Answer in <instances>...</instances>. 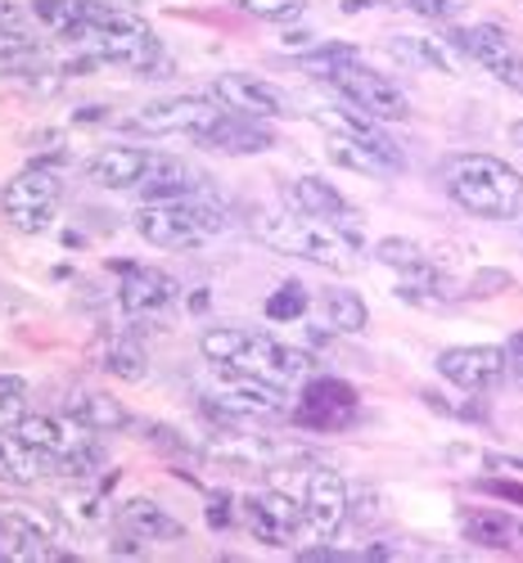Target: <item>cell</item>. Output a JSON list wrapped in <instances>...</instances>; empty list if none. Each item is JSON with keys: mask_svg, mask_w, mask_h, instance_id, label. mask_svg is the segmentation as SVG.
<instances>
[{"mask_svg": "<svg viewBox=\"0 0 523 563\" xmlns=\"http://www.w3.org/2000/svg\"><path fill=\"white\" fill-rule=\"evenodd\" d=\"M199 352L217 369H240V374H258V379H275V384H303L316 369L312 352L290 347L262 330H249V324H213L199 339Z\"/></svg>", "mask_w": 523, "mask_h": 563, "instance_id": "6da1fadb", "label": "cell"}, {"mask_svg": "<svg viewBox=\"0 0 523 563\" xmlns=\"http://www.w3.org/2000/svg\"><path fill=\"white\" fill-rule=\"evenodd\" d=\"M443 190L469 217L514 221L523 208V172L497 154H451L443 163Z\"/></svg>", "mask_w": 523, "mask_h": 563, "instance_id": "7a4b0ae2", "label": "cell"}, {"mask_svg": "<svg viewBox=\"0 0 523 563\" xmlns=\"http://www.w3.org/2000/svg\"><path fill=\"white\" fill-rule=\"evenodd\" d=\"M253 234L280 257H298L325 271H352L357 249L344 240L339 230H329L325 221L298 212V208H266L253 217Z\"/></svg>", "mask_w": 523, "mask_h": 563, "instance_id": "3957f363", "label": "cell"}, {"mask_svg": "<svg viewBox=\"0 0 523 563\" xmlns=\"http://www.w3.org/2000/svg\"><path fill=\"white\" fill-rule=\"evenodd\" d=\"M131 225L150 249L195 253L226 230V208L217 195H195V199H176V203H140Z\"/></svg>", "mask_w": 523, "mask_h": 563, "instance_id": "277c9868", "label": "cell"}, {"mask_svg": "<svg viewBox=\"0 0 523 563\" xmlns=\"http://www.w3.org/2000/svg\"><path fill=\"white\" fill-rule=\"evenodd\" d=\"M271 487L294 492L307 509V532L335 541L348 519H352V487L339 474L335 464H320V460H290L284 468H271Z\"/></svg>", "mask_w": 523, "mask_h": 563, "instance_id": "5b68a950", "label": "cell"}, {"mask_svg": "<svg viewBox=\"0 0 523 563\" xmlns=\"http://www.w3.org/2000/svg\"><path fill=\"white\" fill-rule=\"evenodd\" d=\"M204 410L226 429L244 424V419H284V415H294V393L290 384L258 379V374L217 369L213 393H204Z\"/></svg>", "mask_w": 523, "mask_h": 563, "instance_id": "8992f818", "label": "cell"}, {"mask_svg": "<svg viewBox=\"0 0 523 563\" xmlns=\"http://www.w3.org/2000/svg\"><path fill=\"white\" fill-rule=\"evenodd\" d=\"M0 208H6V221L19 234H45L59 221L64 208V180L51 163H28L23 172L10 176V185L0 190Z\"/></svg>", "mask_w": 523, "mask_h": 563, "instance_id": "52a82bcc", "label": "cell"}, {"mask_svg": "<svg viewBox=\"0 0 523 563\" xmlns=\"http://www.w3.org/2000/svg\"><path fill=\"white\" fill-rule=\"evenodd\" d=\"M325 86H335L352 109L370 113L374 122H402V118H411V100H406V90H402L393 77H384L379 68H370L361 55L339 59L335 68L325 73Z\"/></svg>", "mask_w": 523, "mask_h": 563, "instance_id": "ba28073f", "label": "cell"}, {"mask_svg": "<svg viewBox=\"0 0 523 563\" xmlns=\"http://www.w3.org/2000/svg\"><path fill=\"white\" fill-rule=\"evenodd\" d=\"M226 109L213 100V96H163V100H150V104H140L122 126L131 135H189V140H199Z\"/></svg>", "mask_w": 523, "mask_h": 563, "instance_id": "9c48e42d", "label": "cell"}, {"mask_svg": "<svg viewBox=\"0 0 523 563\" xmlns=\"http://www.w3.org/2000/svg\"><path fill=\"white\" fill-rule=\"evenodd\" d=\"M451 41L488 77H497L505 90L523 96V51H519V41L505 27H497V23H465V27L451 32Z\"/></svg>", "mask_w": 523, "mask_h": 563, "instance_id": "30bf717a", "label": "cell"}, {"mask_svg": "<svg viewBox=\"0 0 523 563\" xmlns=\"http://www.w3.org/2000/svg\"><path fill=\"white\" fill-rule=\"evenodd\" d=\"M357 415H361V401H357L352 384L329 379V374H312V379H303V388L294 397V419L303 429L335 433V429L357 424Z\"/></svg>", "mask_w": 523, "mask_h": 563, "instance_id": "8fae6325", "label": "cell"}, {"mask_svg": "<svg viewBox=\"0 0 523 563\" xmlns=\"http://www.w3.org/2000/svg\"><path fill=\"white\" fill-rule=\"evenodd\" d=\"M374 257L402 275V289H397V294H402L406 302H415V307H434L438 298H447V275H443L429 257H424L420 244L402 240V234H384V240L374 244Z\"/></svg>", "mask_w": 523, "mask_h": 563, "instance_id": "7c38bea8", "label": "cell"}, {"mask_svg": "<svg viewBox=\"0 0 523 563\" xmlns=\"http://www.w3.org/2000/svg\"><path fill=\"white\" fill-rule=\"evenodd\" d=\"M244 523L262 545H294L307 532V509L294 492L284 487H266V492H249L244 496Z\"/></svg>", "mask_w": 523, "mask_h": 563, "instance_id": "4fadbf2b", "label": "cell"}, {"mask_svg": "<svg viewBox=\"0 0 523 563\" xmlns=\"http://www.w3.org/2000/svg\"><path fill=\"white\" fill-rule=\"evenodd\" d=\"M284 195H290V208H298V212H307V217H316V221H325L329 230H339L344 240L361 253L366 249V225H361V212L335 190L329 180H320V176H298V180H284Z\"/></svg>", "mask_w": 523, "mask_h": 563, "instance_id": "5bb4252c", "label": "cell"}, {"mask_svg": "<svg viewBox=\"0 0 523 563\" xmlns=\"http://www.w3.org/2000/svg\"><path fill=\"white\" fill-rule=\"evenodd\" d=\"M118 271V307L131 316V320H154L163 311L176 307L181 289L176 279L159 266H140V262H109Z\"/></svg>", "mask_w": 523, "mask_h": 563, "instance_id": "9a60e30c", "label": "cell"}, {"mask_svg": "<svg viewBox=\"0 0 523 563\" xmlns=\"http://www.w3.org/2000/svg\"><path fill=\"white\" fill-rule=\"evenodd\" d=\"M434 365H438L443 379H447L451 388H460V393H488V388H497L505 374H510V356H505V347H497V343L443 347Z\"/></svg>", "mask_w": 523, "mask_h": 563, "instance_id": "2e32d148", "label": "cell"}, {"mask_svg": "<svg viewBox=\"0 0 523 563\" xmlns=\"http://www.w3.org/2000/svg\"><path fill=\"white\" fill-rule=\"evenodd\" d=\"M208 96H213L221 109H230V113H249V118H262V122L290 113V100H284V90L271 86V81L258 77V73H221V77H213Z\"/></svg>", "mask_w": 523, "mask_h": 563, "instance_id": "e0dca14e", "label": "cell"}, {"mask_svg": "<svg viewBox=\"0 0 523 563\" xmlns=\"http://www.w3.org/2000/svg\"><path fill=\"white\" fill-rule=\"evenodd\" d=\"M312 122L325 131V135H348V140H357V145H366V150H374L379 158H384L393 172H402L406 167V154L397 150V140L379 126L370 113H361V109H335V104H320V109H312Z\"/></svg>", "mask_w": 523, "mask_h": 563, "instance_id": "ac0fdd59", "label": "cell"}, {"mask_svg": "<svg viewBox=\"0 0 523 563\" xmlns=\"http://www.w3.org/2000/svg\"><path fill=\"white\" fill-rule=\"evenodd\" d=\"M51 523L32 509H0V559H64Z\"/></svg>", "mask_w": 523, "mask_h": 563, "instance_id": "d6986e66", "label": "cell"}, {"mask_svg": "<svg viewBox=\"0 0 523 563\" xmlns=\"http://www.w3.org/2000/svg\"><path fill=\"white\" fill-rule=\"evenodd\" d=\"M159 154L140 145H105L86 158V180H95L100 190H140V180L154 172Z\"/></svg>", "mask_w": 523, "mask_h": 563, "instance_id": "ffe728a7", "label": "cell"}, {"mask_svg": "<svg viewBox=\"0 0 523 563\" xmlns=\"http://www.w3.org/2000/svg\"><path fill=\"white\" fill-rule=\"evenodd\" d=\"M195 145L204 150H217V154H230V158H249V154H266L275 145V131L262 122V118H249V113H221Z\"/></svg>", "mask_w": 523, "mask_h": 563, "instance_id": "44dd1931", "label": "cell"}, {"mask_svg": "<svg viewBox=\"0 0 523 563\" xmlns=\"http://www.w3.org/2000/svg\"><path fill=\"white\" fill-rule=\"evenodd\" d=\"M140 203H176V199H195V195H213V180L204 172H195L181 158H159L154 172L140 180Z\"/></svg>", "mask_w": 523, "mask_h": 563, "instance_id": "7402d4cb", "label": "cell"}, {"mask_svg": "<svg viewBox=\"0 0 523 563\" xmlns=\"http://www.w3.org/2000/svg\"><path fill=\"white\" fill-rule=\"evenodd\" d=\"M55 468L51 460H45L36 446H28L14 429H0V483H10V487H36L45 483Z\"/></svg>", "mask_w": 523, "mask_h": 563, "instance_id": "603a6c76", "label": "cell"}, {"mask_svg": "<svg viewBox=\"0 0 523 563\" xmlns=\"http://www.w3.org/2000/svg\"><path fill=\"white\" fill-rule=\"evenodd\" d=\"M118 523H122V532H127V537H135V541H181V537H185V528H181L176 514H167V509H163V505H154L150 496L122 500Z\"/></svg>", "mask_w": 523, "mask_h": 563, "instance_id": "cb8c5ba5", "label": "cell"}, {"mask_svg": "<svg viewBox=\"0 0 523 563\" xmlns=\"http://www.w3.org/2000/svg\"><path fill=\"white\" fill-rule=\"evenodd\" d=\"M68 415L77 419V424L95 429V433H113V429H127V424H131L127 406H122V401H113L109 393H73Z\"/></svg>", "mask_w": 523, "mask_h": 563, "instance_id": "d4e9b609", "label": "cell"}, {"mask_svg": "<svg viewBox=\"0 0 523 563\" xmlns=\"http://www.w3.org/2000/svg\"><path fill=\"white\" fill-rule=\"evenodd\" d=\"M325 302V320H329V330L335 334H366V324H370V307L357 289H339V285H329L320 294Z\"/></svg>", "mask_w": 523, "mask_h": 563, "instance_id": "484cf974", "label": "cell"}, {"mask_svg": "<svg viewBox=\"0 0 523 563\" xmlns=\"http://www.w3.org/2000/svg\"><path fill=\"white\" fill-rule=\"evenodd\" d=\"M105 369L113 374V379H122V384H140V379L150 374V352H145V343H140L135 334L109 339V347H105Z\"/></svg>", "mask_w": 523, "mask_h": 563, "instance_id": "4316f807", "label": "cell"}, {"mask_svg": "<svg viewBox=\"0 0 523 563\" xmlns=\"http://www.w3.org/2000/svg\"><path fill=\"white\" fill-rule=\"evenodd\" d=\"M45 68V51L28 32H0V73L6 77H32Z\"/></svg>", "mask_w": 523, "mask_h": 563, "instance_id": "83f0119b", "label": "cell"}, {"mask_svg": "<svg viewBox=\"0 0 523 563\" xmlns=\"http://www.w3.org/2000/svg\"><path fill=\"white\" fill-rule=\"evenodd\" d=\"M325 154L335 158L339 167L357 172V176H397V172H393L384 158H379L374 150L357 145V140H348V135H325Z\"/></svg>", "mask_w": 523, "mask_h": 563, "instance_id": "f1b7e54d", "label": "cell"}, {"mask_svg": "<svg viewBox=\"0 0 523 563\" xmlns=\"http://www.w3.org/2000/svg\"><path fill=\"white\" fill-rule=\"evenodd\" d=\"M389 51H393L397 59H411V64H420V68H429V73H456L451 55L443 51L438 41H429V36H389Z\"/></svg>", "mask_w": 523, "mask_h": 563, "instance_id": "f546056e", "label": "cell"}, {"mask_svg": "<svg viewBox=\"0 0 523 563\" xmlns=\"http://www.w3.org/2000/svg\"><path fill=\"white\" fill-rule=\"evenodd\" d=\"M32 14H36V23L51 36L73 41V32H77V0H32Z\"/></svg>", "mask_w": 523, "mask_h": 563, "instance_id": "4dcf8cb0", "label": "cell"}, {"mask_svg": "<svg viewBox=\"0 0 523 563\" xmlns=\"http://www.w3.org/2000/svg\"><path fill=\"white\" fill-rule=\"evenodd\" d=\"M230 5L262 23H298L307 14V0H230Z\"/></svg>", "mask_w": 523, "mask_h": 563, "instance_id": "1f68e13d", "label": "cell"}, {"mask_svg": "<svg viewBox=\"0 0 523 563\" xmlns=\"http://www.w3.org/2000/svg\"><path fill=\"white\" fill-rule=\"evenodd\" d=\"M266 320H275V324H284V320H303V311H307V289L298 285V279H284V285L266 298Z\"/></svg>", "mask_w": 523, "mask_h": 563, "instance_id": "d6a6232c", "label": "cell"}, {"mask_svg": "<svg viewBox=\"0 0 523 563\" xmlns=\"http://www.w3.org/2000/svg\"><path fill=\"white\" fill-rule=\"evenodd\" d=\"M465 532L479 541V545H492V550H505L514 541V528L497 514H465Z\"/></svg>", "mask_w": 523, "mask_h": 563, "instance_id": "836d02e7", "label": "cell"}, {"mask_svg": "<svg viewBox=\"0 0 523 563\" xmlns=\"http://www.w3.org/2000/svg\"><path fill=\"white\" fill-rule=\"evenodd\" d=\"M23 415H28V379L0 374V429H14Z\"/></svg>", "mask_w": 523, "mask_h": 563, "instance_id": "e575fe53", "label": "cell"}, {"mask_svg": "<svg viewBox=\"0 0 523 563\" xmlns=\"http://www.w3.org/2000/svg\"><path fill=\"white\" fill-rule=\"evenodd\" d=\"M402 5L415 19H429V23H451L456 14H465V0H402Z\"/></svg>", "mask_w": 523, "mask_h": 563, "instance_id": "d590c367", "label": "cell"}, {"mask_svg": "<svg viewBox=\"0 0 523 563\" xmlns=\"http://www.w3.org/2000/svg\"><path fill=\"white\" fill-rule=\"evenodd\" d=\"M505 285H510L505 271H483V279H473V285H469V294L483 298V294H497V289H505Z\"/></svg>", "mask_w": 523, "mask_h": 563, "instance_id": "8d00e7d4", "label": "cell"}, {"mask_svg": "<svg viewBox=\"0 0 523 563\" xmlns=\"http://www.w3.org/2000/svg\"><path fill=\"white\" fill-rule=\"evenodd\" d=\"M208 523L217 528V532H226L230 528V500L217 492V496H208Z\"/></svg>", "mask_w": 523, "mask_h": 563, "instance_id": "74e56055", "label": "cell"}, {"mask_svg": "<svg viewBox=\"0 0 523 563\" xmlns=\"http://www.w3.org/2000/svg\"><path fill=\"white\" fill-rule=\"evenodd\" d=\"M492 496H501V500H514V505H523V483H505V478H492V483H483Z\"/></svg>", "mask_w": 523, "mask_h": 563, "instance_id": "f35d334b", "label": "cell"}, {"mask_svg": "<svg viewBox=\"0 0 523 563\" xmlns=\"http://www.w3.org/2000/svg\"><path fill=\"white\" fill-rule=\"evenodd\" d=\"M505 356H510V369L523 379V334H514V339L505 343Z\"/></svg>", "mask_w": 523, "mask_h": 563, "instance_id": "ab89813d", "label": "cell"}, {"mask_svg": "<svg viewBox=\"0 0 523 563\" xmlns=\"http://www.w3.org/2000/svg\"><path fill=\"white\" fill-rule=\"evenodd\" d=\"M189 311H208V294H204V289H199L195 298H189Z\"/></svg>", "mask_w": 523, "mask_h": 563, "instance_id": "60d3db41", "label": "cell"}, {"mask_svg": "<svg viewBox=\"0 0 523 563\" xmlns=\"http://www.w3.org/2000/svg\"><path fill=\"white\" fill-rule=\"evenodd\" d=\"M510 135H514V145L523 150V122H514V126H510Z\"/></svg>", "mask_w": 523, "mask_h": 563, "instance_id": "b9f144b4", "label": "cell"}, {"mask_svg": "<svg viewBox=\"0 0 523 563\" xmlns=\"http://www.w3.org/2000/svg\"><path fill=\"white\" fill-rule=\"evenodd\" d=\"M109 5H127V0H109Z\"/></svg>", "mask_w": 523, "mask_h": 563, "instance_id": "7bdbcfd3", "label": "cell"}]
</instances>
